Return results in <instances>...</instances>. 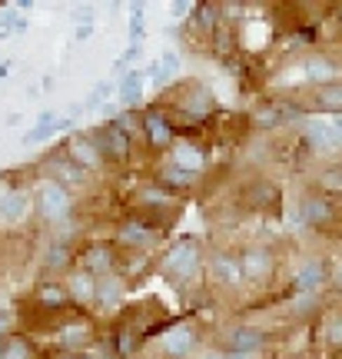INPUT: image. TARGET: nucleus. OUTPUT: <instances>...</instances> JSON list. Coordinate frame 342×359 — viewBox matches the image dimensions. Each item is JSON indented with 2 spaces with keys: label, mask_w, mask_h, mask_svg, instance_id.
<instances>
[{
  "label": "nucleus",
  "mask_w": 342,
  "mask_h": 359,
  "mask_svg": "<svg viewBox=\"0 0 342 359\" xmlns=\"http://www.w3.org/2000/svg\"><path fill=\"white\" fill-rule=\"evenodd\" d=\"M34 203H37V210L43 213L47 219H67L70 217V210H74V193H70V187H64L60 180H40L37 183V196H34Z\"/></svg>",
  "instance_id": "nucleus-1"
},
{
  "label": "nucleus",
  "mask_w": 342,
  "mask_h": 359,
  "mask_svg": "<svg viewBox=\"0 0 342 359\" xmlns=\"http://www.w3.org/2000/svg\"><path fill=\"white\" fill-rule=\"evenodd\" d=\"M200 269V243L193 236H183L163 253V273L173 280H190Z\"/></svg>",
  "instance_id": "nucleus-2"
},
{
  "label": "nucleus",
  "mask_w": 342,
  "mask_h": 359,
  "mask_svg": "<svg viewBox=\"0 0 342 359\" xmlns=\"http://www.w3.org/2000/svg\"><path fill=\"white\" fill-rule=\"evenodd\" d=\"M67 156H70L80 170H87V173L100 170L103 160H107L100 150V143H97V137H83V133H74V140L67 147Z\"/></svg>",
  "instance_id": "nucleus-3"
},
{
  "label": "nucleus",
  "mask_w": 342,
  "mask_h": 359,
  "mask_svg": "<svg viewBox=\"0 0 342 359\" xmlns=\"http://www.w3.org/2000/svg\"><path fill=\"white\" fill-rule=\"evenodd\" d=\"M97 143H100V150L107 160H114V163H127L130 160V137L116 127V123H107V127L97 133Z\"/></svg>",
  "instance_id": "nucleus-4"
},
{
  "label": "nucleus",
  "mask_w": 342,
  "mask_h": 359,
  "mask_svg": "<svg viewBox=\"0 0 342 359\" xmlns=\"http://www.w3.org/2000/svg\"><path fill=\"white\" fill-rule=\"evenodd\" d=\"M116 266V253L110 243H93L83 250V269L87 273H93L97 280H103V276H110V269Z\"/></svg>",
  "instance_id": "nucleus-5"
},
{
  "label": "nucleus",
  "mask_w": 342,
  "mask_h": 359,
  "mask_svg": "<svg viewBox=\"0 0 342 359\" xmlns=\"http://www.w3.org/2000/svg\"><path fill=\"white\" fill-rule=\"evenodd\" d=\"M196 349V330L193 326H177L163 336V353L173 359H186Z\"/></svg>",
  "instance_id": "nucleus-6"
},
{
  "label": "nucleus",
  "mask_w": 342,
  "mask_h": 359,
  "mask_svg": "<svg viewBox=\"0 0 342 359\" xmlns=\"http://www.w3.org/2000/svg\"><path fill=\"white\" fill-rule=\"evenodd\" d=\"M242 266V280H253V283H263L273 273V257H269V250H246L240 259Z\"/></svg>",
  "instance_id": "nucleus-7"
},
{
  "label": "nucleus",
  "mask_w": 342,
  "mask_h": 359,
  "mask_svg": "<svg viewBox=\"0 0 342 359\" xmlns=\"http://www.w3.org/2000/svg\"><path fill=\"white\" fill-rule=\"evenodd\" d=\"M30 213V193L11 190L0 196V223H20Z\"/></svg>",
  "instance_id": "nucleus-8"
},
{
  "label": "nucleus",
  "mask_w": 342,
  "mask_h": 359,
  "mask_svg": "<svg viewBox=\"0 0 342 359\" xmlns=\"http://www.w3.org/2000/svg\"><path fill=\"white\" fill-rule=\"evenodd\" d=\"M322 280H326V266H322L319 259H306L303 266H296V273H292V286H296V290H303V293L319 290Z\"/></svg>",
  "instance_id": "nucleus-9"
},
{
  "label": "nucleus",
  "mask_w": 342,
  "mask_h": 359,
  "mask_svg": "<svg viewBox=\"0 0 342 359\" xmlns=\"http://www.w3.org/2000/svg\"><path fill=\"white\" fill-rule=\"evenodd\" d=\"M173 167H179V170H186V173H200L203 170V163H206V156H203V150L196 147V143H179V147H173V160H170Z\"/></svg>",
  "instance_id": "nucleus-10"
},
{
  "label": "nucleus",
  "mask_w": 342,
  "mask_h": 359,
  "mask_svg": "<svg viewBox=\"0 0 342 359\" xmlns=\"http://www.w3.org/2000/svg\"><path fill=\"white\" fill-rule=\"evenodd\" d=\"M93 336V330H90V323L76 320V323H67V326H60V333H57V343L67 349V353H76L80 346H87V339Z\"/></svg>",
  "instance_id": "nucleus-11"
},
{
  "label": "nucleus",
  "mask_w": 342,
  "mask_h": 359,
  "mask_svg": "<svg viewBox=\"0 0 342 359\" xmlns=\"http://www.w3.org/2000/svg\"><path fill=\"white\" fill-rule=\"evenodd\" d=\"M143 130H146V137H150L153 147H170V143H173L170 120H166L163 114H156V110H150V114L143 116Z\"/></svg>",
  "instance_id": "nucleus-12"
},
{
  "label": "nucleus",
  "mask_w": 342,
  "mask_h": 359,
  "mask_svg": "<svg viewBox=\"0 0 342 359\" xmlns=\"http://www.w3.org/2000/svg\"><path fill=\"white\" fill-rule=\"evenodd\" d=\"M299 80H309V83H332V74H336V67L329 64V60H322V57H309V60H303L299 64Z\"/></svg>",
  "instance_id": "nucleus-13"
},
{
  "label": "nucleus",
  "mask_w": 342,
  "mask_h": 359,
  "mask_svg": "<svg viewBox=\"0 0 342 359\" xmlns=\"http://www.w3.org/2000/svg\"><path fill=\"white\" fill-rule=\"evenodd\" d=\"M143 83H146V70H130L120 77V103L123 107H137L139 97H143Z\"/></svg>",
  "instance_id": "nucleus-14"
},
{
  "label": "nucleus",
  "mask_w": 342,
  "mask_h": 359,
  "mask_svg": "<svg viewBox=\"0 0 342 359\" xmlns=\"http://www.w3.org/2000/svg\"><path fill=\"white\" fill-rule=\"evenodd\" d=\"M213 107H216L213 93L206 87H196L193 97H186V103H183V116H186V120H203V116L213 114Z\"/></svg>",
  "instance_id": "nucleus-15"
},
{
  "label": "nucleus",
  "mask_w": 342,
  "mask_h": 359,
  "mask_svg": "<svg viewBox=\"0 0 342 359\" xmlns=\"http://www.w3.org/2000/svg\"><path fill=\"white\" fill-rule=\"evenodd\" d=\"M50 170H53V180H60L64 187H80L87 180V170H80L70 156H50Z\"/></svg>",
  "instance_id": "nucleus-16"
},
{
  "label": "nucleus",
  "mask_w": 342,
  "mask_h": 359,
  "mask_svg": "<svg viewBox=\"0 0 342 359\" xmlns=\"http://www.w3.org/2000/svg\"><path fill=\"white\" fill-rule=\"evenodd\" d=\"M177 74H179V53L177 50H163L160 60H153V64L146 67V77H150L153 83H166V80H173Z\"/></svg>",
  "instance_id": "nucleus-17"
},
{
  "label": "nucleus",
  "mask_w": 342,
  "mask_h": 359,
  "mask_svg": "<svg viewBox=\"0 0 342 359\" xmlns=\"http://www.w3.org/2000/svg\"><path fill=\"white\" fill-rule=\"evenodd\" d=\"M213 280L223 283V286H236V283L242 280L240 259L226 257V253H216V257H213Z\"/></svg>",
  "instance_id": "nucleus-18"
},
{
  "label": "nucleus",
  "mask_w": 342,
  "mask_h": 359,
  "mask_svg": "<svg viewBox=\"0 0 342 359\" xmlns=\"http://www.w3.org/2000/svg\"><path fill=\"white\" fill-rule=\"evenodd\" d=\"M306 137H309V143H313L316 150H336V147H339L329 120H309V123H306Z\"/></svg>",
  "instance_id": "nucleus-19"
},
{
  "label": "nucleus",
  "mask_w": 342,
  "mask_h": 359,
  "mask_svg": "<svg viewBox=\"0 0 342 359\" xmlns=\"http://www.w3.org/2000/svg\"><path fill=\"white\" fill-rule=\"evenodd\" d=\"M70 296H74L76 303H97V276L87 273V269H80L70 276Z\"/></svg>",
  "instance_id": "nucleus-20"
},
{
  "label": "nucleus",
  "mask_w": 342,
  "mask_h": 359,
  "mask_svg": "<svg viewBox=\"0 0 342 359\" xmlns=\"http://www.w3.org/2000/svg\"><path fill=\"white\" fill-rule=\"evenodd\" d=\"M259 346H263V333H259V330H249V326L236 330L233 339H229V349H233L236 356H253Z\"/></svg>",
  "instance_id": "nucleus-21"
},
{
  "label": "nucleus",
  "mask_w": 342,
  "mask_h": 359,
  "mask_svg": "<svg viewBox=\"0 0 342 359\" xmlns=\"http://www.w3.org/2000/svg\"><path fill=\"white\" fill-rule=\"evenodd\" d=\"M120 243L127 246H150L153 243V226L150 223H139V219H130L120 226Z\"/></svg>",
  "instance_id": "nucleus-22"
},
{
  "label": "nucleus",
  "mask_w": 342,
  "mask_h": 359,
  "mask_svg": "<svg viewBox=\"0 0 342 359\" xmlns=\"http://www.w3.org/2000/svg\"><path fill=\"white\" fill-rule=\"evenodd\" d=\"M53 133H57V114H53V110H43V114L37 116V127L24 133V143L27 147H30V143H43V140H50Z\"/></svg>",
  "instance_id": "nucleus-23"
},
{
  "label": "nucleus",
  "mask_w": 342,
  "mask_h": 359,
  "mask_svg": "<svg viewBox=\"0 0 342 359\" xmlns=\"http://www.w3.org/2000/svg\"><path fill=\"white\" fill-rule=\"evenodd\" d=\"M120 296H123V280H116V276L97 280V303H100V306H116Z\"/></svg>",
  "instance_id": "nucleus-24"
},
{
  "label": "nucleus",
  "mask_w": 342,
  "mask_h": 359,
  "mask_svg": "<svg viewBox=\"0 0 342 359\" xmlns=\"http://www.w3.org/2000/svg\"><path fill=\"white\" fill-rule=\"evenodd\" d=\"M114 90H120V83H110V80H100V83L93 87V93H90L87 100H83V107H76L74 114H80V110L87 114V110H97V107H103V103H107V97H110Z\"/></svg>",
  "instance_id": "nucleus-25"
},
{
  "label": "nucleus",
  "mask_w": 342,
  "mask_h": 359,
  "mask_svg": "<svg viewBox=\"0 0 342 359\" xmlns=\"http://www.w3.org/2000/svg\"><path fill=\"white\" fill-rule=\"evenodd\" d=\"M37 299L43 303V306H64L67 299H70V290L60 286V283H43V286L37 290Z\"/></svg>",
  "instance_id": "nucleus-26"
},
{
  "label": "nucleus",
  "mask_w": 342,
  "mask_h": 359,
  "mask_svg": "<svg viewBox=\"0 0 342 359\" xmlns=\"http://www.w3.org/2000/svg\"><path fill=\"white\" fill-rule=\"evenodd\" d=\"M332 217V210L326 200H306L303 206V223H309V226H319V223H326V219Z\"/></svg>",
  "instance_id": "nucleus-27"
},
{
  "label": "nucleus",
  "mask_w": 342,
  "mask_h": 359,
  "mask_svg": "<svg viewBox=\"0 0 342 359\" xmlns=\"http://www.w3.org/2000/svg\"><path fill=\"white\" fill-rule=\"evenodd\" d=\"M0 359H34V349L20 336H7V343L0 346Z\"/></svg>",
  "instance_id": "nucleus-28"
},
{
  "label": "nucleus",
  "mask_w": 342,
  "mask_h": 359,
  "mask_svg": "<svg viewBox=\"0 0 342 359\" xmlns=\"http://www.w3.org/2000/svg\"><path fill=\"white\" fill-rule=\"evenodd\" d=\"M146 37V20H143V4H130V40L143 43Z\"/></svg>",
  "instance_id": "nucleus-29"
},
{
  "label": "nucleus",
  "mask_w": 342,
  "mask_h": 359,
  "mask_svg": "<svg viewBox=\"0 0 342 359\" xmlns=\"http://www.w3.org/2000/svg\"><path fill=\"white\" fill-rule=\"evenodd\" d=\"M319 107H326V110H342V83H326V87L319 90Z\"/></svg>",
  "instance_id": "nucleus-30"
},
{
  "label": "nucleus",
  "mask_w": 342,
  "mask_h": 359,
  "mask_svg": "<svg viewBox=\"0 0 342 359\" xmlns=\"http://www.w3.org/2000/svg\"><path fill=\"white\" fill-rule=\"evenodd\" d=\"M163 183H170V187H186V183H193V173H186V170H179V167H163L160 170V187Z\"/></svg>",
  "instance_id": "nucleus-31"
},
{
  "label": "nucleus",
  "mask_w": 342,
  "mask_h": 359,
  "mask_svg": "<svg viewBox=\"0 0 342 359\" xmlns=\"http://www.w3.org/2000/svg\"><path fill=\"white\" fill-rule=\"evenodd\" d=\"M326 339H329L332 346H342V316H329V323H326Z\"/></svg>",
  "instance_id": "nucleus-32"
},
{
  "label": "nucleus",
  "mask_w": 342,
  "mask_h": 359,
  "mask_svg": "<svg viewBox=\"0 0 342 359\" xmlns=\"http://www.w3.org/2000/svg\"><path fill=\"white\" fill-rule=\"evenodd\" d=\"M114 123H116V127H120V130H123L127 137H133V130H137V116H133V114H127V110H123V114L116 116Z\"/></svg>",
  "instance_id": "nucleus-33"
},
{
  "label": "nucleus",
  "mask_w": 342,
  "mask_h": 359,
  "mask_svg": "<svg viewBox=\"0 0 342 359\" xmlns=\"http://www.w3.org/2000/svg\"><path fill=\"white\" fill-rule=\"evenodd\" d=\"M139 57H143V43H130L127 53L116 60V67H127V64H133V60H139Z\"/></svg>",
  "instance_id": "nucleus-34"
},
{
  "label": "nucleus",
  "mask_w": 342,
  "mask_h": 359,
  "mask_svg": "<svg viewBox=\"0 0 342 359\" xmlns=\"http://www.w3.org/2000/svg\"><path fill=\"white\" fill-rule=\"evenodd\" d=\"M47 266H57V269L67 266V246H64V243L53 246V250H50V257H47Z\"/></svg>",
  "instance_id": "nucleus-35"
},
{
  "label": "nucleus",
  "mask_w": 342,
  "mask_h": 359,
  "mask_svg": "<svg viewBox=\"0 0 342 359\" xmlns=\"http://www.w3.org/2000/svg\"><path fill=\"white\" fill-rule=\"evenodd\" d=\"M90 37H93V24H76V30H74L76 43H83V40H90Z\"/></svg>",
  "instance_id": "nucleus-36"
},
{
  "label": "nucleus",
  "mask_w": 342,
  "mask_h": 359,
  "mask_svg": "<svg viewBox=\"0 0 342 359\" xmlns=\"http://www.w3.org/2000/svg\"><path fill=\"white\" fill-rule=\"evenodd\" d=\"M11 323H13V313L11 309H0V336L11 333Z\"/></svg>",
  "instance_id": "nucleus-37"
},
{
  "label": "nucleus",
  "mask_w": 342,
  "mask_h": 359,
  "mask_svg": "<svg viewBox=\"0 0 342 359\" xmlns=\"http://www.w3.org/2000/svg\"><path fill=\"white\" fill-rule=\"evenodd\" d=\"M329 123H332V133H336V143H339V147H342V114L329 116Z\"/></svg>",
  "instance_id": "nucleus-38"
},
{
  "label": "nucleus",
  "mask_w": 342,
  "mask_h": 359,
  "mask_svg": "<svg viewBox=\"0 0 342 359\" xmlns=\"http://www.w3.org/2000/svg\"><path fill=\"white\" fill-rule=\"evenodd\" d=\"M193 7L190 4H186V0H177V4H173V13H177V17H183V13H190Z\"/></svg>",
  "instance_id": "nucleus-39"
},
{
  "label": "nucleus",
  "mask_w": 342,
  "mask_h": 359,
  "mask_svg": "<svg viewBox=\"0 0 342 359\" xmlns=\"http://www.w3.org/2000/svg\"><path fill=\"white\" fill-rule=\"evenodd\" d=\"M11 77V60H4V64H0V80H7Z\"/></svg>",
  "instance_id": "nucleus-40"
},
{
  "label": "nucleus",
  "mask_w": 342,
  "mask_h": 359,
  "mask_svg": "<svg viewBox=\"0 0 342 359\" xmlns=\"http://www.w3.org/2000/svg\"><path fill=\"white\" fill-rule=\"evenodd\" d=\"M60 359H93V356H83V353H64Z\"/></svg>",
  "instance_id": "nucleus-41"
},
{
  "label": "nucleus",
  "mask_w": 342,
  "mask_h": 359,
  "mask_svg": "<svg viewBox=\"0 0 342 359\" xmlns=\"http://www.w3.org/2000/svg\"><path fill=\"white\" fill-rule=\"evenodd\" d=\"M233 359H249V356H233Z\"/></svg>",
  "instance_id": "nucleus-42"
},
{
  "label": "nucleus",
  "mask_w": 342,
  "mask_h": 359,
  "mask_svg": "<svg viewBox=\"0 0 342 359\" xmlns=\"http://www.w3.org/2000/svg\"><path fill=\"white\" fill-rule=\"evenodd\" d=\"M339 286H342V269H339Z\"/></svg>",
  "instance_id": "nucleus-43"
}]
</instances>
